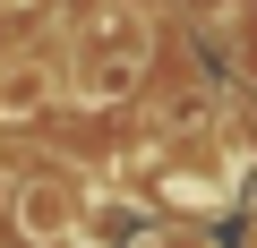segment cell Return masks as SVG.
<instances>
[{"mask_svg":"<svg viewBox=\"0 0 257 248\" xmlns=\"http://www.w3.org/2000/svg\"><path fill=\"white\" fill-rule=\"evenodd\" d=\"M43 103H52V77H43L35 60L0 69V120H43Z\"/></svg>","mask_w":257,"mask_h":248,"instance_id":"3957f363","label":"cell"},{"mask_svg":"<svg viewBox=\"0 0 257 248\" xmlns=\"http://www.w3.org/2000/svg\"><path fill=\"white\" fill-rule=\"evenodd\" d=\"M0 205H18V188H9V180H0Z\"/></svg>","mask_w":257,"mask_h":248,"instance_id":"277c9868","label":"cell"},{"mask_svg":"<svg viewBox=\"0 0 257 248\" xmlns=\"http://www.w3.org/2000/svg\"><path fill=\"white\" fill-rule=\"evenodd\" d=\"M138 69H146V18H138V9H103V18L77 26V43H69V86H77L86 103L128 94Z\"/></svg>","mask_w":257,"mask_h":248,"instance_id":"6da1fadb","label":"cell"},{"mask_svg":"<svg viewBox=\"0 0 257 248\" xmlns=\"http://www.w3.org/2000/svg\"><path fill=\"white\" fill-rule=\"evenodd\" d=\"M9 222H18V239H35V248H69V239H86V231H77V188H69L60 171H35V180H18V205H9Z\"/></svg>","mask_w":257,"mask_h":248,"instance_id":"7a4b0ae2","label":"cell"},{"mask_svg":"<svg viewBox=\"0 0 257 248\" xmlns=\"http://www.w3.org/2000/svg\"><path fill=\"white\" fill-rule=\"evenodd\" d=\"M0 9H35V0H0Z\"/></svg>","mask_w":257,"mask_h":248,"instance_id":"5b68a950","label":"cell"}]
</instances>
